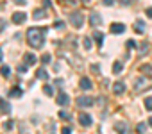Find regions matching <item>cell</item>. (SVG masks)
<instances>
[{
	"instance_id": "cell-28",
	"label": "cell",
	"mask_w": 152,
	"mask_h": 134,
	"mask_svg": "<svg viewBox=\"0 0 152 134\" xmlns=\"http://www.w3.org/2000/svg\"><path fill=\"white\" fill-rule=\"evenodd\" d=\"M83 39H84V48L90 50V48H91V39H90V38H83Z\"/></svg>"
},
{
	"instance_id": "cell-3",
	"label": "cell",
	"mask_w": 152,
	"mask_h": 134,
	"mask_svg": "<svg viewBox=\"0 0 152 134\" xmlns=\"http://www.w3.org/2000/svg\"><path fill=\"white\" fill-rule=\"evenodd\" d=\"M77 104H79L81 107H90V106L95 104V100H93L91 97H79V98H77Z\"/></svg>"
},
{
	"instance_id": "cell-4",
	"label": "cell",
	"mask_w": 152,
	"mask_h": 134,
	"mask_svg": "<svg viewBox=\"0 0 152 134\" xmlns=\"http://www.w3.org/2000/svg\"><path fill=\"white\" fill-rule=\"evenodd\" d=\"M13 111V107H11V104L7 102V100H4L2 97H0V113H4V114H9Z\"/></svg>"
},
{
	"instance_id": "cell-35",
	"label": "cell",
	"mask_w": 152,
	"mask_h": 134,
	"mask_svg": "<svg viewBox=\"0 0 152 134\" xmlns=\"http://www.w3.org/2000/svg\"><path fill=\"white\" fill-rule=\"evenodd\" d=\"M115 0H104V6H113Z\"/></svg>"
},
{
	"instance_id": "cell-11",
	"label": "cell",
	"mask_w": 152,
	"mask_h": 134,
	"mask_svg": "<svg viewBox=\"0 0 152 134\" xmlns=\"http://www.w3.org/2000/svg\"><path fill=\"white\" fill-rule=\"evenodd\" d=\"M56 100H57V104H59V106H66V104L70 102V97H68L66 93H59Z\"/></svg>"
},
{
	"instance_id": "cell-1",
	"label": "cell",
	"mask_w": 152,
	"mask_h": 134,
	"mask_svg": "<svg viewBox=\"0 0 152 134\" xmlns=\"http://www.w3.org/2000/svg\"><path fill=\"white\" fill-rule=\"evenodd\" d=\"M27 41H29L31 47L41 48L43 43H45V31H41V29H38V27H31V29L27 31Z\"/></svg>"
},
{
	"instance_id": "cell-32",
	"label": "cell",
	"mask_w": 152,
	"mask_h": 134,
	"mask_svg": "<svg viewBox=\"0 0 152 134\" xmlns=\"http://www.w3.org/2000/svg\"><path fill=\"white\" fill-rule=\"evenodd\" d=\"M134 47H136V43H134L132 39H129V41H127V48H134Z\"/></svg>"
},
{
	"instance_id": "cell-19",
	"label": "cell",
	"mask_w": 152,
	"mask_h": 134,
	"mask_svg": "<svg viewBox=\"0 0 152 134\" xmlns=\"http://www.w3.org/2000/svg\"><path fill=\"white\" fill-rule=\"evenodd\" d=\"M0 74H2V77H9L11 75V68H9V66H2V68H0Z\"/></svg>"
},
{
	"instance_id": "cell-42",
	"label": "cell",
	"mask_w": 152,
	"mask_h": 134,
	"mask_svg": "<svg viewBox=\"0 0 152 134\" xmlns=\"http://www.w3.org/2000/svg\"><path fill=\"white\" fill-rule=\"evenodd\" d=\"M2 57H4V55H2V50H0V61H2Z\"/></svg>"
},
{
	"instance_id": "cell-25",
	"label": "cell",
	"mask_w": 152,
	"mask_h": 134,
	"mask_svg": "<svg viewBox=\"0 0 152 134\" xmlns=\"http://www.w3.org/2000/svg\"><path fill=\"white\" fill-rule=\"evenodd\" d=\"M136 130H138V132H140V134H143V132H145V130H147V127H145V123H141V122H140V123H138V125H136Z\"/></svg>"
},
{
	"instance_id": "cell-24",
	"label": "cell",
	"mask_w": 152,
	"mask_h": 134,
	"mask_svg": "<svg viewBox=\"0 0 152 134\" xmlns=\"http://www.w3.org/2000/svg\"><path fill=\"white\" fill-rule=\"evenodd\" d=\"M13 127H15V122H13V120H7V122L4 123V129H6V130H11Z\"/></svg>"
},
{
	"instance_id": "cell-9",
	"label": "cell",
	"mask_w": 152,
	"mask_h": 134,
	"mask_svg": "<svg viewBox=\"0 0 152 134\" xmlns=\"http://www.w3.org/2000/svg\"><path fill=\"white\" fill-rule=\"evenodd\" d=\"M90 22H91V25H100L102 23V16L99 13H91L90 15Z\"/></svg>"
},
{
	"instance_id": "cell-27",
	"label": "cell",
	"mask_w": 152,
	"mask_h": 134,
	"mask_svg": "<svg viewBox=\"0 0 152 134\" xmlns=\"http://www.w3.org/2000/svg\"><path fill=\"white\" fill-rule=\"evenodd\" d=\"M59 116H61L63 120H70V118H72V114L66 113V111H59Z\"/></svg>"
},
{
	"instance_id": "cell-26",
	"label": "cell",
	"mask_w": 152,
	"mask_h": 134,
	"mask_svg": "<svg viewBox=\"0 0 152 134\" xmlns=\"http://www.w3.org/2000/svg\"><path fill=\"white\" fill-rule=\"evenodd\" d=\"M145 107H147L148 111H152V97H147V98H145Z\"/></svg>"
},
{
	"instance_id": "cell-20",
	"label": "cell",
	"mask_w": 152,
	"mask_h": 134,
	"mask_svg": "<svg viewBox=\"0 0 152 134\" xmlns=\"http://www.w3.org/2000/svg\"><path fill=\"white\" fill-rule=\"evenodd\" d=\"M134 31H136V32H140V34H141V32H143V31H145V23H143V22H141V20H140V22H136V25H134Z\"/></svg>"
},
{
	"instance_id": "cell-6",
	"label": "cell",
	"mask_w": 152,
	"mask_h": 134,
	"mask_svg": "<svg viewBox=\"0 0 152 134\" xmlns=\"http://www.w3.org/2000/svg\"><path fill=\"white\" fill-rule=\"evenodd\" d=\"M115 130H116L118 134H129V132H131V129H129V125H127V123H122V122L115 125Z\"/></svg>"
},
{
	"instance_id": "cell-33",
	"label": "cell",
	"mask_w": 152,
	"mask_h": 134,
	"mask_svg": "<svg viewBox=\"0 0 152 134\" xmlns=\"http://www.w3.org/2000/svg\"><path fill=\"white\" fill-rule=\"evenodd\" d=\"M61 134H72V129H70V127H64V129L61 130Z\"/></svg>"
},
{
	"instance_id": "cell-43",
	"label": "cell",
	"mask_w": 152,
	"mask_h": 134,
	"mask_svg": "<svg viewBox=\"0 0 152 134\" xmlns=\"http://www.w3.org/2000/svg\"><path fill=\"white\" fill-rule=\"evenodd\" d=\"M83 2H84V4H90V0H83Z\"/></svg>"
},
{
	"instance_id": "cell-29",
	"label": "cell",
	"mask_w": 152,
	"mask_h": 134,
	"mask_svg": "<svg viewBox=\"0 0 152 134\" xmlns=\"http://www.w3.org/2000/svg\"><path fill=\"white\" fill-rule=\"evenodd\" d=\"M43 93H45V95H54V90H52L50 86H45V88H43Z\"/></svg>"
},
{
	"instance_id": "cell-15",
	"label": "cell",
	"mask_w": 152,
	"mask_h": 134,
	"mask_svg": "<svg viewBox=\"0 0 152 134\" xmlns=\"http://www.w3.org/2000/svg\"><path fill=\"white\" fill-rule=\"evenodd\" d=\"M36 77H38V79H41V81H48V74H47V70H45V68H39V70L36 72Z\"/></svg>"
},
{
	"instance_id": "cell-10",
	"label": "cell",
	"mask_w": 152,
	"mask_h": 134,
	"mask_svg": "<svg viewBox=\"0 0 152 134\" xmlns=\"http://www.w3.org/2000/svg\"><path fill=\"white\" fill-rule=\"evenodd\" d=\"M148 86H150V84H148V82H147V79H143V77H141V79H138V81H136V84H134V88H136L138 91H140V90H145V88H148Z\"/></svg>"
},
{
	"instance_id": "cell-12",
	"label": "cell",
	"mask_w": 152,
	"mask_h": 134,
	"mask_svg": "<svg viewBox=\"0 0 152 134\" xmlns=\"http://www.w3.org/2000/svg\"><path fill=\"white\" fill-rule=\"evenodd\" d=\"M23 63H25V66H27V64H34V63H36V55L27 52V54L23 55Z\"/></svg>"
},
{
	"instance_id": "cell-5",
	"label": "cell",
	"mask_w": 152,
	"mask_h": 134,
	"mask_svg": "<svg viewBox=\"0 0 152 134\" xmlns=\"http://www.w3.org/2000/svg\"><path fill=\"white\" fill-rule=\"evenodd\" d=\"M11 20H13V23H16V25H18V23H22V22H25V20H27V15H25V13H22V11H18V13H15V15H13V18H11Z\"/></svg>"
},
{
	"instance_id": "cell-21",
	"label": "cell",
	"mask_w": 152,
	"mask_h": 134,
	"mask_svg": "<svg viewBox=\"0 0 152 134\" xmlns=\"http://www.w3.org/2000/svg\"><path fill=\"white\" fill-rule=\"evenodd\" d=\"M122 68H124V66H122V63H120V61H116V63L113 64V72H115V74H120V72H122Z\"/></svg>"
},
{
	"instance_id": "cell-34",
	"label": "cell",
	"mask_w": 152,
	"mask_h": 134,
	"mask_svg": "<svg viewBox=\"0 0 152 134\" xmlns=\"http://www.w3.org/2000/svg\"><path fill=\"white\" fill-rule=\"evenodd\" d=\"M18 72H20V74H23V72H27V66H25V64H22V66H18Z\"/></svg>"
},
{
	"instance_id": "cell-36",
	"label": "cell",
	"mask_w": 152,
	"mask_h": 134,
	"mask_svg": "<svg viewBox=\"0 0 152 134\" xmlns=\"http://www.w3.org/2000/svg\"><path fill=\"white\" fill-rule=\"evenodd\" d=\"M147 16H148V18H152V7H148V9H147Z\"/></svg>"
},
{
	"instance_id": "cell-16",
	"label": "cell",
	"mask_w": 152,
	"mask_h": 134,
	"mask_svg": "<svg viewBox=\"0 0 152 134\" xmlns=\"http://www.w3.org/2000/svg\"><path fill=\"white\" fill-rule=\"evenodd\" d=\"M91 86H93V84H91V81H90L88 77H83V79H81V88H83V90H91Z\"/></svg>"
},
{
	"instance_id": "cell-31",
	"label": "cell",
	"mask_w": 152,
	"mask_h": 134,
	"mask_svg": "<svg viewBox=\"0 0 152 134\" xmlns=\"http://www.w3.org/2000/svg\"><path fill=\"white\" fill-rule=\"evenodd\" d=\"M50 59H52V57H50L48 54H45V55L41 57V61H43V63H50Z\"/></svg>"
},
{
	"instance_id": "cell-14",
	"label": "cell",
	"mask_w": 152,
	"mask_h": 134,
	"mask_svg": "<svg viewBox=\"0 0 152 134\" xmlns=\"http://www.w3.org/2000/svg\"><path fill=\"white\" fill-rule=\"evenodd\" d=\"M113 91H115L116 95L124 93V91H125V84H124V82H115V86H113Z\"/></svg>"
},
{
	"instance_id": "cell-41",
	"label": "cell",
	"mask_w": 152,
	"mask_h": 134,
	"mask_svg": "<svg viewBox=\"0 0 152 134\" xmlns=\"http://www.w3.org/2000/svg\"><path fill=\"white\" fill-rule=\"evenodd\" d=\"M148 125H150V127H152V116H150V118H148Z\"/></svg>"
},
{
	"instance_id": "cell-40",
	"label": "cell",
	"mask_w": 152,
	"mask_h": 134,
	"mask_svg": "<svg viewBox=\"0 0 152 134\" xmlns=\"http://www.w3.org/2000/svg\"><path fill=\"white\" fill-rule=\"evenodd\" d=\"M120 2H122V4H129V2H131V0H120Z\"/></svg>"
},
{
	"instance_id": "cell-37",
	"label": "cell",
	"mask_w": 152,
	"mask_h": 134,
	"mask_svg": "<svg viewBox=\"0 0 152 134\" xmlns=\"http://www.w3.org/2000/svg\"><path fill=\"white\" fill-rule=\"evenodd\" d=\"M15 2H16V4H20V6H23V4H25V0H15Z\"/></svg>"
},
{
	"instance_id": "cell-22",
	"label": "cell",
	"mask_w": 152,
	"mask_h": 134,
	"mask_svg": "<svg viewBox=\"0 0 152 134\" xmlns=\"http://www.w3.org/2000/svg\"><path fill=\"white\" fill-rule=\"evenodd\" d=\"M141 72L147 74V75H152V66H150V64H143V66H141Z\"/></svg>"
},
{
	"instance_id": "cell-13",
	"label": "cell",
	"mask_w": 152,
	"mask_h": 134,
	"mask_svg": "<svg viewBox=\"0 0 152 134\" xmlns=\"http://www.w3.org/2000/svg\"><path fill=\"white\" fill-rule=\"evenodd\" d=\"M9 95H11V97H15V98H20V97L23 95V91H22V88L15 86V88H11V90H9Z\"/></svg>"
},
{
	"instance_id": "cell-38",
	"label": "cell",
	"mask_w": 152,
	"mask_h": 134,
	"mask_svg": "<svg viewBox=\"0 0 152 134\" xmlns=\"http://www.w3.org/2000/svg\"><path fill=\"white\" fill-rule=\"evenodd\" d=\"M43 6H50V0H43Z\"/></svg>"
},
{
	"instance_id": "cell-23",
	"label": "cell",
	"mask_w": 152,
	"mask_h": 134,
	"mask_svg": "<svg viewBox=\"0 0 152 134\" xmlns=\"http://www.w3.org/2000/svg\"><path fill=\"white\" fill-rule=\"evenodd\" d=\"M41 18H45V11H43V9H38V11L34 13V20H41Z\"/></svg>"
},
{
	"instance_id": "cell-2",
	"label": "cell",
	"mask_w": 152,
	"mask_h": 134,
	"mask_svg": "<svg viewBox=\"0 0 152 134\" xmlns=\"http://www.w3.org/2000/svg\"><path fill=\"white\" fill-rule=\"evenodd\" d=\"M68 20H70V23H72L75 29H81V27L84 25V15L79 13V11L70 13V15H68Z\"/></svg>"
},
{
	"instance_id": "cell-17",
	"label": "cell",
	"mask_w": 152,
	"mask_h": 134,
	"mask_svg": "<svg viewBox=\"0 0 152 134\" xmlns=\"http://www.w3.org/2000/svg\"><path fill=\"white\" fill-rule=\"evenodd\" d=\"M93 38H95V41H97V45L100 47V45H102V41H104V34H102L100 31H95V34H93Z\"/></svg>"
},
{
	"instance_id": "cell-8",
	"label": "cell",
	"mask_w": 152,
	"mask_h": 134,
	"mask_svg": "<svg viewBox=\"0 0 152 134\" xmlns=\"http://www.w3.org/2000/svg\"><path fill=\"white\" fill-rule=\"evenodd\" d=\"M109 31H111L113 34H122V32L125 31V25H122V23H111Z\"/></svg>"
},
{
	"instance_id": "cell-7",
	"label": "cell",
	"mask_w": 152,
	"mask_h": 134,
	"mask_svg": "<svg viewBox=\"0 0 152 134\" xmlns=\"http://www.w3.org/2000/svg\"><path fill=\"white\" fill-rule=\"evenodd\" d=\"M79 122H81V125H84V127H90V125H91V116H90L88 113H81V116H79Z\"/></svg>"
},
{
	"instance_id": "cell-18",
	"label": "cell",
	"mask_w": 152,
	"mask_h": 134,
	"mask_svg": "<svg viewBox=\"0 0 152 134\" xmlns=\"http://www.w3.org/2000/svg\"><path fill=\"white\" fill-rule=\"evenodd\" d=\"M148 48H150V47H148V43H141V45L138 47V52H140V55H145V54L148 52Z\"/></svg>"
},
{
	"instance_id": "cell-39",
	"label": "cell",
	"mask_w": 152,
	"mask_h": 134,
	"mask_svg": "<svg viewBox=\"0 0 152 134\" xmlns=\"http://www.w3.org/2000/svg\"><path fill=\"white\" fill-rule=\"evenodd\" d=\"M4 29V20H0V31Z\"/></svg>"
},
{
	"instance_id": "cell-30",
	"label": "cell",
	"mask_w": 152,
	"mask_h": 134,
	"mask_svg": "<svg viewBox=\"0 0 152 134\" xmlns=\"http://www.w3.org/2000/svg\"><path fill=\"white\" fill-rule=\"evenodd\" d=\"M54 27H56V29H63V27H64V23H63L61 20H57V22L54 23Z\"/></svg>"
}]
</instances>
